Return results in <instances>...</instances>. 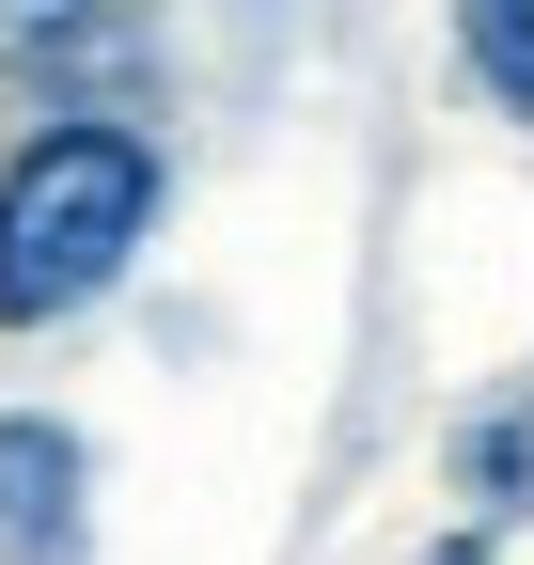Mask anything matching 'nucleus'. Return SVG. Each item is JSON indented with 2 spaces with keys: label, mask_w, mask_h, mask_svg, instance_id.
Returning <instances> with one entry per match:
<instances>
[{
  "label": "nucleus",
  "mask_w": 534,
  "mask_h": 565,
  "mask_svg": "<svg viewBox=\"0 0 534 565\" xmlns=\"http://www.w3.org/2000/svg\"><path fill=\"white\" fill-rule=\"evenodd\" d=\"M158 221V141L126 110H47L0 158V330H63L95 315Z\"/></svg>",
  "instance_id": "f257e3e1"
},
{
  "label": "nucleus",
  "mask_w": 534,
  "mask_h": 565,
  "mask_svg": "<svg viewBox=\"0 0 534 565\" xmlns=\"http://www.w3.org/2000/svg\"><path fill=\"white\" fill-rule=\"evenodd\" d=\"M79 487H95V456H79V424H47V408H0V565H79Z\"/></svg>",
  "instance_id": "f03ea898"
},
{
  "label": "nucleus",
  "mask_w": 534,
  "mask_h": 565,
  "mask_svg": "<svg viewBox=\"0 0 534 565\" xmlns=\"http://www.w3.org/2000/svg\"><path fill=\"white\" fill-rule=\"evenodd\" d=\"M142 32H95V17H17L0 32V79H126Z\"/></svg>",
  "instance_id": "7ed1b4c3"
},
{
  "label": "nucleus",
  "mask_w": 534,
  "mask_h": 565,
  "mask_svg": "<svg viewBox=\"0 0 534 565\" xmlns=\"http://www.w3.org/2000/svg\"><path fill=\"white\" fill-rule=\"evenodd\" d=\"M456 47H472V79L534 126V17H519V0H472V17H456Z\"/></svg>",
  "instance_id": "20e7f679"
},
{
  "label": "nucleus",
  "mask_w": 534,
  "mask_h": 565,
  "mask_svg": "<svg viewBox=\"0 0 534 565\" xmlns=\"http://www.w3.org/2000/svg\"><path fill=\"white\" fill-rule=\"evenodd\" d=\"M425 565H488V534H456V550H425Z\"/></svg>",
  "instance_id": "39448f33"
}]
</instances>
